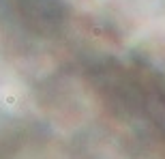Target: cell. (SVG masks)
Listing matches in <instances>:
<instances>
[{
    "instance_id": "1",
    "label": "cell",
    "mask_w": 165,
    "mask_h": 159,
    "mask_svg": "<svg viewBox=\"0 0 165 159\" xmlns=\"http://www.w3.org/2000/svg\"><path fill=\"white\" fill-rule=\"evenodd\" d=\"M7 4L24 22H41V26L54 22L58 15L56 0H7Z\"/></svg>"
}]
</instances>
